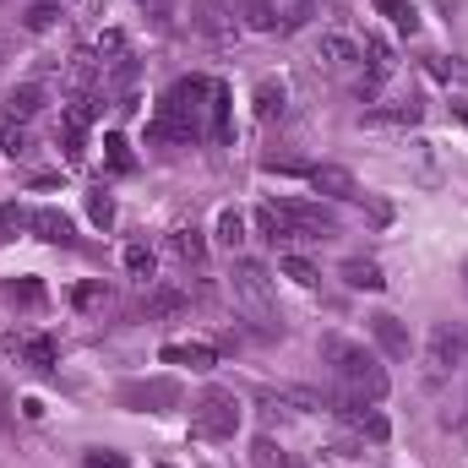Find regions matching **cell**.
<instances>
[{"label": "cell", "instance_id": "1", "mask_svg": "<svg viewBox=\"0 0 468 468\" xmlns=\"http://www.w3.org/2000/svg\"><path fill=\"white\" fill-rule=\"evenodd\" d=\"M322 365H333V376H338L349 392H359L365 403H381V398H387V387H392V381H387V365L365 349V344L338 338V333H327V338H322Z\"/></svg>", "mask_w": 468, "mask_h": 468}, {"label": "cell", "instance_id": "2", "mask_svg": "<svg viewBox=\"0 0 468 468\" xmlns=\"http://www.w3.org/2000/svg\"><path fill=\"white\" fill-rule=\"evenodd\" d=\"M207 93H213L207 77H180V82L164 93V104H158L153 136H158V142H202V110H207Z\"/></svg>", "mask_w": 468, "mask_h": 468}, {"label": "cell", "instance_id": "3", "mask_svg": "<svg viewBox=\"0 0 468 468\" xmlns=\"http://www.w3.org/2000/svg\"><path fill=\"white\" fill-rule=\"evenodd\" d=\"M234 431H239V398L224 387H207L191 403V436L197 441H229Z\"/></svg>", "mask_w": 468, "mask_h": 468}, {"label": "cell", "instance_id": "4", "mask_svg": "<svg viewBox=\"0 0 468 468\" xmlns=\"http://www.w3.org/2000/svg\"><path fill=\"white\" fill-rule=\"evenodd\" d=\"M425 365H431V376H436V381H441V376H452V370H463V365H468V327L436 322V327H431V338H425Z\"/></svg>", "mask_w": 468, "mask_h": 468}, {"label": "cell", "instance_id": "5", "mask_svg": "<svg viewBox=\"0 0 468 468\" xmlns=\"http://www.w3.org/2000/svg\"><path fill=\"white\" fill-rule=\"evenodd\" d=\"M115 398H120V409H136V414H169V409H180V381H175V376L125 381Z\"/></svg>", "mask_w": 468, "mask_h": 468}, {"label": "cell", "instance_id": "6", "mask_svg": "<svg viewBox=\"0 0 468 468\" xmlns=\"http://www.w3.org/2000/svg\"><path fill=\"white\" fill-rule=\"evenodd\" d=\"M272 213H278L289 229H300L305 239H333V234H338V218H333L322 202H300V197H283V202H272Z\"/></svg>", "mask_w": 468, "mask_h": 468}, {"label": "cell", "instance_id": "7", "mask_svg": "<svg viewBox=\"0 0 468 468\" xmlns=\"http://www.w3.org/2000/svg\"><path fill=\"white\" fill-rule=\"evenodd\" d=\"M191 27L207 44H234L239 38V16H234V5H224V0H197L191 5Z\"/></svg>", "mask_w": 468, "mask_h": 468}, {"label": "cell", "instance_id": "8", "mask_svg": "<svg viewBox=\"0 0 468 468\" xmlns=\"http://www.w3.org/2000/svg\"><path fill=\"white\" fill-rule=\"evenodd\" d=\"M234 294L256 316H272V283H267V267L261 261H234Z\"/></svg>", "mask_w": 468, "mask_h": 468}, {"label": "cell", "instance_id": "9", "mask_svg": "<svg viewBox=\"0 0 468 468\" xmlns=\"http://www.w3.org/2000/svg\"><path fill=\"white\" fill-rule=\"evenodd\" d=\"M365 55H370V77L359 82V99H365V104H376L381 82H387V77L398 71V55H392V44H387V38H376V33L365 38Z\"/></svg>", "mask_w": 468, "mask_h": 468}, {"label": "cell", "instance_id": "10", "mask_svg": "<svg viewBox=\"0 0 468 468\" xmlns=\"http://www.w3.org/2000/svg\"><path fill=\"white\" fill-rule=\"evenodd\" d=\"M322 197H333V202H359V180H354L344 164H311V175H305Z\"/></svg>", "mask_w": 468, "mask_h": 468}, {"label": "cell", "instance_id": "11", "mask_svg": "<svg viewBox=\"0 0 468 468\" xmlns=\"http://www.w3.org/2000/svg\"><path fill=\"white\" fill-rule=\"evenodd\" d=\"M365 327H370L376 349L387 354V359H409V349H414V344H409V327H403V322H398L392 311H376V316H370Z\"/></svg>", "mask_w": 468, "mask_h": 468}, {"label": "cell", "instance_id": "12", "mask_svg": "<svg viewBox=\"0 0 468 468\" xmlns=\"http://www.w3.org/2000/svg\"><path fill=\"white\" fill-rule=\"evenodd\" d=\"M234 16L250 33H278L283 27V5L278 0H234Z\"/></svg>", "mask_w": 468, "mask_h": 468}, {"label": "cell", "instance_id": "13", "mask_svg": "<svg viewBox=\"0 0 468 468\" xmlns=\"http://www.w3.org/2000/svg\"><path fill=\"white\" fill-rule=\"evenodd\" d=\"M27 229L38 234L44 245H71V239H77V224H71L60 207H38V213H27Z\"/></svg>", "mask_w": 468, "mask_h": 468}, {"label": "cell", "instance_id": "14", "mask_svg": "<svg viewBox=\"0 0 468 468\" xmlns=\"http://www.w3.org/2000/svg\"><path fill=\"white\" fill-rule=\"evenodd\" d=\"M158 359H164V365H186V370L207 376V370L218 365V349H213V344H164Z\"/></svg>", "mask_w": 468, "mask_h": 468}, {"label": "cell", "instance_id": "15", "mask_svg": "<svg viewBox=\"0 0 468 468\" xmlns=\"http://www.w3.org/2000/svg\"><path fill=\"white\" fill-rule=\"evenodd\" d=\"M234 93L229 88H224V82H213V93H207V115H213V131H207V136H213V142H218V147H229L234 142Z\"/></svg>", "mask_w": 468, "mask_h": 468}, {"label": "cell", "instance_id": "16", "mask_svg": "<svg viewBox=\"0 0 468 468\" xmlns=\"http://www.w3.org/2000/svg\"><path fill=\"white\" fill-rule=\"evenodd\" d=\"M44 104H49V93H44L38 82H22V88L5 93V120H22V125H27L33 115H44Z\"/></svg>", "mask_w": 468, "mask_h": 468}, {"label": "cell", "instance_id": "17", "mask_svg": "<svg viewBox=\"0 0 468 468\" xmlns=\"http://www.w3.org/2000/svg\"><path fill=\"white\" fill-rule=\"evenodd\" d=\"M338 278H344L349 289H365V294H381V289H387L381 261H370V256H349V261L338 267Z\"/></svg>", "mask_w": 468, "mask_h": 468}, {"label": "cell", "instance_id": "18", "mask_svg": "<svg viewBox=\"0 0 468 468\" xmlns=\"http://www.w3.org/2000/svg\"><path fill=\"white\" fill-rule=\"evenodd\" d=\"M420 115H425L420 99H392V104L365 110V125H420Z\"/></svg>", "mask_w": 468, "mask_h": 468}, {"label": "cell", "instance_id": "19", "mask_svg": "<svg viewBox=\"0 0 468 468\" xmlns=\"http://www.w3.org/2000/svg\"><path fill=\"white\" fill-rule=\"evenodd\" d=\"M44 283L38 278H5L0 283V305H22V311H44Z\"/></svg>", "mask_w": 468, "mask_h": 468}, {"label": "cell", "instance_id": "20", "mask_svg": "<svg viewBox=\"0 0 468 468\" xmlns=\"http://www.w3.org/2000/svg\"><path fill=\"white\" fill-rule=\"evenodd\" d=\"M316 55H322V66H333V71H349L354 60L365 55L354 38H344V33H322V44H316Z\"/></svg>", "mask_w": 468, "mask_h": 468}, {"label": "cell", "instance_id": "21", "mask_svg": "<svg viewBox=\"0 0 468 468\" xmlns=\"http://www.w3.org/2000/svg\"><path fill=\"white\" fill-rule=\"evenodd\" d=\"M283 115H289V88L267 77V82L256 88V120H267V125H272V120H283Z\"/></svg>", "mask_w": 468, "mask_h": 468}, {"label": "cell", "instance_id": "22", "mask_svg": "<svg viewBox=\"0 0 468 468\" xmlns=\"http://www.w3.org/2000/svg\"><path fill=\"white\" fill-rule=\"evenodd\" d=\"M11 354H22L33 370H55V338H11Z\"/></svg>", "mask_w": 468, "mask_h": 468}, {"label": "cell", "instance_id": "23", "mask_svg": "<svg viewBox=\"0 0 468 468\" xmlns=\"http://www.w3.org/2000/svg\"><path fill=\"white\" fill-rule=\"evenodd\" d=\"M169 250H175L180 261H207V239H202L197 224H180V229L169 234Z\"/></svg>", "mask_w": 468, "mask_h": 468}, {"label": "cell", "instance_id": "24", "mask_svg": "<svg viewBox=\"0 0 468 468\" xmlns=\"http://www.w3.org/2000/svg\"><path fill=\"white\" fill-rule=\"evenodd\" d=\"M278 272H283L289 283H300V289H316V283H322V267H316V261H305V256H294V250H283V256H278Z\"/></svg>", "mask_w": 468, "mask_h": 468}, {"label": "cell", "instance_id": "25", "mask_svg": "<svg viewBox=\"0 0 468 468\" xmlns=\"http://www.w3.org/2000/svg\"><path fill=\"white\" fill-rule=\"evenodd\" d=\"M99 66H104V60H99L93 49H77V55H71V66H66V77H71V88H77V93H88V88L99 82Z\"/></svg>", "mask_w": 468, "mask_h": 468}, {"label": "cell", "instance_id": "26", "mask_svg": "<svg viewBox=\"0 0 468 468\" xmlns=\"http://www.w3.org/2000/svg\"><path fill=\"white\" fill-rule=\"evenodd\" d=\"M0 153L5 158H27L33 153V131L22 120H0Z\"/></svg>", "mask_w": 468, "mask_h": 468}, {"label": "cell", "instance_id": "27", "mask_svg": "<svg viewBox=\"0 0 468 468\" xmlns=\"http://www.w3.org/2000/svg\"><path fill=\"white\" fill-rule=\"evenodd\" d=\"M213 239H218L224 250H239V245H245V213H239V207H224V213H218V234H213Z\"/></svg>", "mask_w": 468, "mask_h": 468}, {"label": "cell", "instance_id": "28", "mask_svg": "<svg viewBox=\"0 0 468 468\" xmlns=\"http://www.w3.org/2000/svg\"><path fill=\"white\" fill-rule=\"evenodd\" d=\"M71 305H77V311H99V305H110V283H104V278L77 283V289H71Z\"/></svg>", "mask_w": 468, "mask_h": 468}, {"label": "cell", "instance_id": "29", "mask_svg": "<svg viewBox=\"0 0 468 468\" xmlns=\"http://www.w3.org/2000/svg\"><path fill=\"white\" fill-rule=\"evenodd\" d=\"M120 261H125V272H131V278H153V272H158V256H153L142 239H136V245H125V256H120Z\"/></svg>", "mask_w": 468, "mask_h": 468}, {"label": "cell", "instance_id": "30", "mask_svg": "<svg viewBox=\"0 0 468 468\" xmlns=\"http://www.w3.org/2000/svg\"><path fill=\"white\" fill-rule=\"evenodd\" d=\"M431 77H441V82H463L468 88V60L463 55H431Z\"/></svg>", "mask_w": 468, "mask_h": 468}, {"label": "cell", "instance_id": "31", "mask_svg": "<svg viewBox=\"0 0 468 468\" xmlns=\"http://www.w3.org/2000/svg\"><path fill=\"white\" fill-rule=\"evenodd\" d=\"M55 22H60V5H49V0H38V5L22 11V27H27V33H49Z\"/></svg>", "mask_w": 468, "mask_h": 468}, {"label": "cell", "instance_id": "32", "mask_svg": "<svg viewBox=\"0 0 468 468\" xmlns=\"http://www.w3.org/2000/svg\"><path fill=\"white\" fill-rule=\"evenodd\" d=\"M104 158H110V169H120V175H131V169H136V158H131V142H125L120 131H110V136H104Z\"/></svg>", "mask_w": 468, "mask_h": 468}, {"label": "cell", "instance_id": "33", "mask_svg": "<svg viewBox=\"0 0 468 468\" xmlns=\"http://www.w3.org/2000/svg\"><path fill=\"white\" fill-rule=\"evenodd\" d=\"M376 5L392 16V27H398V33H420V16H414V5H409V0H376Z\"/></svg>", "mask_w": 468, "mask_h": 468}, {"label": "cell", "instance_id": "34", "mask_svg": "<svg viewBox=\"0 0 468 468\" xmlns=\"http://www.w3.org/2000/svg\"><path fill=\"white\" fill-rule=\"evenodd\" d=\"M88 218H93L99 229H110V224H115V197H110V191H88Z\"/></svg>", "mask_w": 468, "mask_h": 468}, {"label": "cell", "instance_id": "35", "mask_svg": "<svg viewBox=\"0 0 468 468\" xmlns=\"http://www.w3.org/2000/svg\"><path fill=\"white\" fill-rule=\"evenodd\" d=\"M82 468H131V458L115 452V447H88L82 452Z\"/></svg>", "mask_w": 468, "mask_h": 468}, {"label": "cell", "instance_id": "36", "mask_svg": "<svg viewBox=\"0 0 468 468\" xmlns=\"http://www.w3.org/2000/svg\"><path fill=\"white\" fill-rule=\"evenodd\" d=\"M60 153H66V164H82V125L77 120H60Z\"/></svg>", "mask_w": 468, "mask_h": 468}, {"label": "cell", "instance_id": "37", "mask_svg": "<svg viewBox=\"0 0 468 468\" xmlns=\"http://www.w3.org/2000/svg\"><path fill=\"white\" fill-rule=\"evenodd\" d=\"M250 463H256V468H289V458H283L267 436H256V441H250Z\"/></svg>", "mask_w": 468, "mask_h": 468}, {"label": "cell", "instance_id": "38", "mask_svg": "<svg viewBox=\"0 0 468 468\" xmlns=\"http://www.w3.org/2000/svg\"><path fill=\"white\" fill-rule=\"evenodd\" d=\"M99 60H125V33H120V27H104V38H99Z\"/></svg>", "mask_w": 468, "mask_h": 468}, {"label": "cell", "instance_id": "39", "mask_svg": "<svg viewBox=\"0 0 468 468\" xmlns=\"http://www.w3.org/2000/svg\"><path fill=\"white\" fill-rule=\"evenodd\" d=\"M311 22V0H294V5H283V27L278 33H294V27H305Z\"/></svg>", "mask_w": 468, "mask_h": 468}, {"label": "cell", "instance_id": "40", "mask_svg": "<svg viewBox=\"0 0 468 468\" xmlns=\"http://www.w3.org/2000/svg\"><path fill=\"white\" fill-rule=\"evenodd\" d=\"M359 436H370V441H387V436H392V425H387V414H376V409H370V414L359 420Z\"/></svg>", "mask_w": 468, "mask_h": 468}, {"label": "cell", "instance_id": "41", "mask_svg": "<svg viewBox=\"0 0 468 468\" xmlns=\"http://www.w3.org/2000/svg\"><path fill=\"white\" fill-rule=\"evenodd\" d=\"M147 311H186V294H180V289H158V294L147 300Z\"/></svg>", "mask_w": 468, "mask_h": 468}, {"label": "cell", "instance_id": "42", "mask_svg": "<svg viewBox=\"0 0 468 468\" xmlns=\"http://www.w3.org/2000/svg\"><path fill=\"white\" fill-rule=\"evenodd\" d=\"M22 224H27L22 207H0V229H22Z\"/></svg>", "mask_w": 468, "mask_h": 468}, {"label": "cell", "instance_id": "43", "mask_svg": "<svg viewBox=\"0 0 468 468\" xmlns=\"http://www.w3.org/2000/svg\"><path fill=\"white\" fill-rule=\"evenodd\" d=\"M11 49H16V38H11V33H5V27H0V66H5V60H11Z\"/></svg>", "mask_w": 468, "mask_h": 468}, {"label": "cell", "instance_id": "44", "mask_svg": "<svg viewBox=\"0 0 468 468\" xmlns=\"http://www.w3.org/2000/svg\"><path fill=\"white\" fill-rule=\"evenodd\" d=\"M452 120H463L468 125V99H452Z\"/></svg>", "mask_w": 468, "mask_h": 468}, {"label": "cell", "instance_id": "45", "mask_svg": "<svg viewBox=\"0 0 468 468\" xmlns=\"http://www.w3.org/2000/svg\"><path fill=\"white\" fill-rule=\"evenodd\" d=\"M136 5H153V11H158V5H164V0H136Z\"/></svg>", "mask_w": 468, "mask_h": 468}, {"label": "cell", "instance_id": "46", "mask_svg": "<svg viewBox=\"0 0 468 468\" xmlns=\"http://www.w3.org/2000/svg\"><path fill=\"white\" fill-rule=\"evenodd\" d=\"M458 272H463V289H468V261H463V267H458Z\"/></svg>", "mask_w": 468, "mask_h": 468}, {"label": "cell", "instance_id": "47", "mask_svg": "<svg viewBox=\"0 0 468 468\" xmlns=\"http://www.w3.org/2000/svg\"><path fill=\"white\" fill-rule=\"evenodd\" d=\"M289 468H311V463H289Z\"/></svg>", "mask_w": 468, "mask_h": 468}, {"label": "cell", "instance_id": "48", "mask_svg": "<svg viewBox=\"0 0 468 468\" xmlns=\"http://www.w3.org/2000/svg\"><path fill=\"white\" fill-rule=\"evenodd\" d=\"M158 468H169V463H158Z\"/></svg>", "mask_w": 468, "mask_h": 468}]
</instances>
